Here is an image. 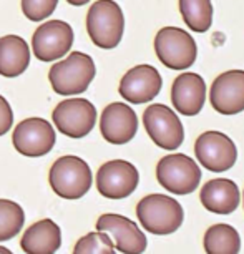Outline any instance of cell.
<instances>
[{
  "label": "cell",
  "mask_w": 244,
  "mask_h": 254,
  "mask_svg": "<svg viewBox=\"0 0 244 254\" xmlns=\"http://www.w3.org/2000/svg\"><path fill=\"white\" fill-rule=\"evenodd\" d=\"M100 131L112 145H125L131 141L138 131L135 110L122 102L110 103L100 118Z\"/></svg>",
  "instance_id": "16"
},
{
  "label": "cell",
  "mask_w": 244,
  "mask_h": 254,
  "mask_svg": "<svg viewBox=\"0 0 244 254\" xmlns=\"http://www.w3.org/2000/svg\"><path fill=\"white\" fill-rule=\"evenodd\" d=\"M136 216L148 233L165 236L178 231L183 224L184 211L176 199L166 194H148L136 204Z\"/></svg>",
  "instance_id": "2"
},
{
  "label": "cell",
  "mask_w": 244,
  "mask_h": 254,
  "mask_svg": "<svg viewBox=\"0 0 244 254\" xmlns=\"http://www.w3.org/2000/svg\"><path fill=\"white\" fill-rule=\"evenodd\" d=\"M59 0H22V12L28 20L42 22L55 12Z\"/></svg>",
  "instance_id": "25"
},
{
  "label": "cell",
  "mask_w": 244,
  "mask_h": 254,
  "mask_svg": "<svg viewBox=\"0 0 244 254\" xmlns=\"http://www.w3.org/2000/svg\"><path fill=\"white\" fill-rule=\"evenodd\" d=\"M73 254H117L113 241L102 231L88 233L76 241Z\"/></svg>",
  "instance_id": "24"
},
{
  "label": "cell",
  "mask_w": 244,
  "mask_h": 254,
  "mask_svg": "<svg viewBox=\"0 0 244 254\" xmlns=\"http://www.w3.org/2000/svg\"><path fill=\"white\" fill-rule=\"evenodd\" d=\"M0 254H13L10 249H7V248H3V246H0Z\"/></svg>",
  "instance_id": "28"
},
{
  "label": "cell",
  "mask_w": 244,
  "mask_h": 254,
  "mask_svg": "<svg viewBox=\"0 0 244 254\" xmlns=\"http://www.w3.org/2000/svg\"><path fill=\"white\" fill-rule=\"evenodd\" d=\"M203 244L206 254H238L241 249V238L229 224H214L208 228Z\"/></svg>",
  "instance_id": "21"
},
{
  "label": "cell",
  "mask_w": 244,
  "mask_h": 254,
  "mask_svg": "<svg viewBox=\"0 0 244 254\" xmlns=\"http://www.w3.org/2000/svg\"><path fill=\"white\" fill-rule=\"evenodd\" d=\"M140 173L125 160H112L100 166L97 173V190L98 193L108 199L128 198L136 190Z\"/></svg>",
  "instance_id": "12"
},
{
  "label": "cell",
  "mask_w": 244,
  "mask_h": 254,
  "mask_svg": "<svg viewBox=\"0 0 244 254\" xmlns=\"http://www.w3.org/2000/svg\"><path fill=\"white\" fill-rule=\"evenodd\" d=\"M97 75V66L90 55L71 52L68 57L52 66L49 80L55 93L63 97L85 93Z\"/></svg>",
  "instance_id": "1"
},
{
  "label": "cell",
  "mask_w": 244,
  "mask_h": 254,
  "mask_svg": "<svg viewBox=\"0 0 244 254\" xmlns=\"http://www.w3.org/2000/svg\"><path fill=\"white\" fill-rule=\"evenodd\" d=\"M163 85L161 75L151 65H136L123 75L118 92L126 102L141 105L151 102L160 93Z\"/></svg>",
  "instance_id": "14"
},
{
  "label": "cell",
  "mask_w": 244,
  "mask_h": 254,
  "mask_svg": "<svg viewBox=\"0 0 244 254\" xmlns=\"http://www.w3.org/2000/svg\"><path fill=\"white\" fill-rule=\"evenodd\" d=\"M199 199L209 213L214 214H231L239 206V190L238 185L231 180L218 178L208 181L201 188Z\"/></svg>",
  "instance_id": "18"
},
{
  "label": "cell",
  "mask_w": 244,
  "mask_h": 254,
  "mask_svg": "<svg viewBox=\"0 0 244 254\" xmlns=\"http://www.w3.org/2000/svg\"><path fill=\"white\" fill-rule=\"evenodd\" d=\"M50 186L63 199H80L92 188V170L88 163L78 156L59 158L50 168Z\"/></svg>",
  "instance_id": "4"
},
{
  "label": "cell",
  "mask_w": 244,
  "mask_h": 254,
  "mask_svg": "<svg viewBox=\"0 0 244 254\" xmlns=\"http://www.w3.org/2000/svg\"><path fill=\"white\" fill-rule=\"evenodd\" d=\"M194 153L201 165L213 173L231 170L238 160L234 141L221 131H206L199 135L194 143Z\"/></svg>",
  "instance_id": "11"
},
{
  "label": "cell",
  "mask_w": 244,
  "mask_h": 254,
  "mask_svg": "<svg viewBox=\"0 0 244 254\" xmlns=\"http://www.w3.org/2000/svg\"><path fill=\"white\" fill-rule=\"evenodd\" d=\"M66 2H68L70 5H75V7H81V5H85V3H88L90 0H66Z\"/></svg>",
  "instance_id": "27"
},
{
  "label": "cell",
  "mask_w": 244,
  "mask_h": 254,
  "mask_svg": "<svg viewBox=\"0 0 244 254\" xmlns=\"http://www.w3.org/2000/svg\"><path fill=\"white\" fill-rule=\"evenodd\" d=\"M97 231L108 234L113 246L123 254H141L146 249V236L131 219L122 214H102Z\"/></svg>",
  "instance_id": "13"
},
{
  "label": "cell",
  "mask_w": 244,
  "mask_h": 254,
  "mask_svg": "<svg viewBox=\"0 0 244 254\" xmlns=\"http://www.w3.org/2000/svg\"><path fill=\"white\" fill-rule=\"evenodd\" d=\"M13 125V112L10 103L0 95V136H3Z\"/></svg>",
  "instance_id": "26"
},
{
  "label": "cell",
  "mask_w": 244,
  "mask_h": 254,
  "mask_svg": "<svg viewBox=\"0 0 244 254\" xmlns=\"http://www.w3.org/2000/svg\"><path fill=\"white\" fill-rule=\"evenodd\" d=\"M87 32L100 49L112 50L123 38L125 15L115 0H97L87 13Z\"/></svg>",
  "instance_id": "3"
},
{
  "label": "cell",
  "mask_w": 244,
  "mask_h": 254,
  "mask_svg": "<svg viewBox=\"0 0 244 254\" xmlns=\"http://www.w3.org/2000/svg\"><path fill=\"white\" fill-rule=\"evenodd\" d=\"M243 201H244V194H243Z\"/></svg>",
  "instance_id": "29"
},
{
  "label": "cell",
  "mask_w": 244,
  "mask_h": 254,
  "mask_svg": "<svg viewBox=\"0 0 244 254\" xmlns=\"http://www.w3.org/2000/svg\"><path fill=\"white\" fill-rule=\"evenodd\" d=\"M143 125L155 145L163 150H176L184 140L183 123L166 105H150L143 113Z\"/></svg>",
  "instance_id": "8"
},
{
  "label": "cell",
  "mask_w": 244,
  "mask_h": 254,
  "mask_svg": "<svg viewBox=\"0 0 244 254\" xmlns=\"http://www.w3.org/2000/svg\"><path fill=\"white\" fill-rule=\"evenodd\" d=\"M30 65L28 44L18 35H5L0 38V75L15 78Z\"/></svg>",
  "instance_id": "20"
},
{
  "label": "cell",
  "mask_w": 244,
  "mask_h": 254,
  "mask_svg": "<svg viewBox=\"0 0 244 254\" xmlns=\"http://www.w3.org/2000/svg\"><path fill=\"white\" fill-rule=\"evenodd\" d=\"M57 130L70 138H83L97 123V108L87 98H66L52 113Z\"/></svg>",
  "instance_id": "7"
},
{
  "label": "cell",
  "mask_w": 244,
  "mask_h": 254,
  "mask_svg": "<svg viewBox=\"0 0 244 254\" xmlns=\"http://www.w3.org/2000/svg\"><path fill=\"white\" fill-rule=\"evenodd\" d=\"M73 45V28L63 20H49L33 32L32 52L40 62H55Z\"/></svg>",
  "instance_id": "10"
},
{
  "label": "cell",
  "mask_w": 244,
  "mask_h": 254,
  "mask_svg": "<svg viewBox=\"0 0 244 254\" xmlns=\"http://www.w3.org/2000/svg\"><path fill=\"white\" fill-rule=\"evenodd\" d=\"M13 148L23 156L38 158L52 151L57 143L54 127L44 118L22 120L12 133Z\"/></svg>",
  "instance_id": "9"
},
{
  "label": "cell",
  "mask_w": 244,
  "mask_h": 254,
  "mask_svg": "<svg viewBox=\"0 0 244 254\" xmlns=\"http://www.w3.org/2000/svg\"><path fill=\"white\" fill-rule=\"evenodd\" d=\"M25 223L20 204L10 199H0V243L15 238Z\"/></svg>",
  "instance_id": "23"
},
{
  "label": "cell",
  "mask_w": 244,
  "mask_h": 254,
  "mask_svg": "<svg viewBox=\"0 0 244 254\" xmlns=\"http://www.w3.org/2000/svg\"><path fill=\"white\" fill-rule=\"evenodd\" d=\"M173 107L184 117H194L201 112L206 102V83L198 73H181L176 76L171 87Z\"/></svg>",
  "instance_id": "17"
},
{
  "label": "cell",
  "mask_w": 244,
  "mask_h": 254,
  "mask_svg": "<svg viewBox=\"0 0 244 254\" xmlns=\"http://www.w3.org/2000/svg\"><path fill=\"white\" fill-rule=\"evenodd\" d=\"M27 254H55L61 246V231L52 219H42L32 224L20 241Z\"/></svg>",
  "instance_id": "19"
},
{
  "label": "cell",
  "mask_w": 244,
  "mask_h": 254,
  "mask_svg": "<svg viewBox=\"0 0 244 254\" xmlns=\"http://www.w3.org/2000/svg\"><path fill=\"white\" fill-rule=\"evenodd\" d=\"M180 10L184 23L193 32H208L213 23L211 0H180Z\"/></svg>",
  "instance_id": "22"
},
{
  "label": "cell",
  "mask_w": 244,
  "mask_h": 254,
  "mask_svg": "<svg viewBox=\"0 0 244 254\" xmlns=\"http://www.w3.org/2000/svg\"><path fill=\"white\" fill-rule=\"evenodd\" d=\"M156 57L171 70H184L194 64L198 47L188 32L178 27H163L155 37Z\"/></svg>",
  "instance_id": "5"
},
{
  "label": "cell",
  "mask_w": 244,
  "mask_h": 254,
  "mask_svg": "<svg viewBox=\"0 0 244 254\" xmlns=\"http://www.w3.org/2000/svg\"><path fill=\"white\" fill-rule=\"evenodd\" d=\"M209 102L221 115L244 112V70H229L219 75L209 90Z\"/></svg>",
  "instance_id": "15"
},
{
  "label": "cell",
  "mask_w": 244,
  "mask_h": 254,
  "mask_svg": "<svg viewBox=\"0 0 244 254\" xmlns=\"http://www.w3.org/2000/svg\"><path fill=\"white\" fill-rule=\"evenodd\" d=\"M156 180L170 193L189 194L198 188L201 181V170L189 156L175 153L158 161Z\"/></svg>",
  "instance_id": "6"
}]
</instances>
